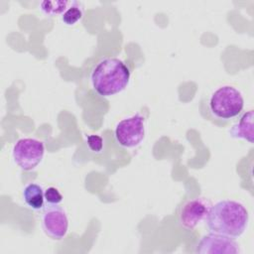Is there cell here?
<instances>
[{"label":"cell","mask_w":254,"mask_h":254,"mask_svg":"<svg viewBox=\"0 0 254 254\" xmlns=\"http://www.w3.org/2000/svg\"><path fill=\"white\" fill-rule=\"evenodd\" d=\"M22 197L26 205L33 210H42L45 206V190L36 183H30L25 186Z\"/></svg>","instance_id":"obj_10"},{"label":"cell","mask_w":254,"mask_h":254,"mask_svg":"<svg viewBox=\"0 0 254 254\" xmlns=\"http://www.w3.org/2000/svg\"><path fill=\"white\" fill-rule=\"evenodd\" d=\"M41 225L45 234L51 239H64L68 230V218L65 210L59 204L47 203L41 212Z\"/></svg>","instance_id":"obj_7"},{"label":"cell","mask_w":254,"mask_h":254,"mask_svg":"<svg viewBox=\"0 0 254 254\" xmlns=\"http://www.w3.org/2000/svg\"><path fill=\"white\" fill-rule=\"evenodd\" d=\"M147 130V118L142 113H136L121 119L115 126L114 138L117 144L126 149H132L140 145Z\"/></svg>","instance_id":"obj_4"},{"label":"cell","mask_w":254,"mask_h":254,"mask_svg":"<svg viewBox=\"0 0 254 254\" xmlns=\"http://www.w3.org/2000/svg\"><path fill=\"white\" fill-rule=\"evenodd\" d=\"M84 14L83 4L79 1H69L65 11L62 14V21L66 26H73L80 21Z\"/></svg>","instance_id":"obj_11"},{"label":"cell","mask_w":254,"mask_h":254,"mask_svg":"<svg viewBox=\"0 0 254 254\" xmlns=\"http://www.w3.org/2000/svg\"><path fill=\"white\" fill-rule=\"evenodd\" d=\"M69 4V1L65 0H53V1H43L40 3V10L43 14L49 17H54L61 15L65 11Z\"/></svg>","instance_id":"obj_12"},{"label":"cell","mask_w":254,"mask_h":254,"mask_svg":"<svg viewBox=\"0 0 254 254\" xmlns=\"http://www.w3.org/2000/svg\"><path fill=\"white\" fill-rule=\"evenodd\" d=\"M240 245L229 236L209 232L203 235L195 246V253L198 254H238Z\"/></svg>","instance_id":"obj_8"},{"label":"cell","mask_w":254,"mask_h":254,"mask_svg":"<svg viewBox=\"0 0 254 254\" xmlns=\"http://www.w3.org/2000/svg\"><path fill=\"white\" fill-rule=\"evenodd\" d=\"M244 109V97L239 88L225 83L206 92L200 99V115L217 127L235 121Z\"/></svg>","instance_id":"obj_1"},{"label":"cell","mask_w":254,"mask_h":254,"mask_svg":"<svg viewBox=\"0 0 254 254\" xmlns=\"http://www.w3.org/2000/svg\"><path fill=\"white\" fill-rule=\"evenodd\" d=\"M131 71L127 64L116 57L99 59L89 72L92 90L101 97L120 93L129 84Z\"/></svg>","instance_id":"obj_2"},{"label":"cell","mask_w":254,"mask_h":254,"mask_svg":"<svg viewBox=\"0 0 254 254\" xmlns=\"http://www.w3.org/2000/svg\"><path fill=\"white\" fill-rule=\"evenodd\" d=\"M86 145L91 152L99 154L103 149V139L99 135L90 134L86 137Z\"/></svg>","instance_id":"obj_13"},{"label":"cell","mask_w":254,"mask_h":254,"mask_svg":"<svg viewBox=\"0 0 254 254\" xmlns=\"http://www.w3.org/2000/svg\"><path fill=\"white\" fill-rule=\"evenodd\" d=\"M45 145L36 138H21L12 148L14 163L24 171L34 170L43 160Z\"/></svg>","instance_id":"obj_5"},{"label":"cell","mask_w":254,"mask_h":254,"mask_svg":"<svg viewBox=\"0 0 254 254\" xmlns=\"http://www.w3.org/2000/svg\"><path fill=\"white\" fill-rule=\"evenodd\" d=\"M205 221L210 232L237 238L248 226L249 213L241 202L223 199L210 206Z\"/></svg>","instance_id":"obj_3"},{"label":"cell","mask_w":254,"mask_h":254,"mask_svg":"<svg viewBox=\"0 0 254 254\" xmlns=\"http://www.w3.org/2000/svg\"><path fill=\"white\" fill-rule=\"evenodd\" d=\"M63 194L55 187H50L45 190V200L49 204H60L63 201Z\"/></svg>","instance_id":"obj_14"},{"label":"cell","mask_w":254,"mask_h":254,"mask_svg":"<svg viewBox=\"0 0 254 254\" xmlns=\"http://www.w3.org/2000/svg\"><path fill=\"white\" fill-rule=\"evenodd\" d=\"M253 109L242 112L230 128V136L234 139L245 140L249 143H253Z\"/></svg>","instance_id":"obj_9"},{"label":"cell","mask_w":254,"mask_h":254,"mask_svg":"<svg viewBox=\"0 0 254 254\" xmlns=\"http://www.w3.org/2000/svg\"><path fill=\"white\" fill-rule=\"evenodd\" d=\"M211 203L205 197H189L184 199L177 208V219L181 227L187 230L194 229L203 221Z\"/></svg>","instance_id":"obj_6"}]
</instances>
